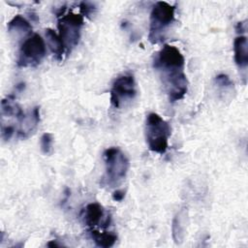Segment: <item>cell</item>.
I'll use <instances>...</instances> for the list:
<instances>
[{
  "instance_id": "cell-7",
  "label": "cell",
  "mask_w": 248,
  "mask_h": 248,
  "mask_svg": "<svg viewBox=\"0 0 248 248\" xmlns=\"http://www.w3.org/2000/svg\"><path fill=\"white\" fill-rule=\"evenodd\" d=\"M137 95V83L131 74L117 77L110 89V103L115 108H121L123 104L133 100Z\"/></svg>"
},
{
  "instance_id": "cell-14",
  "label": "cell",
  "mask_w": 248,
  "mask_h": 248,
  "mask_svg": "<svg viewBox=\"0 0 248 248\" xmlns=\"http://www.w3.org/2000/svg\"><path fill=\"white\" fill-rule=\"evenodd\" d=\"M187 212L185 209H181L173 219L172 222V236L176 243H180L184 238L186 231Z\"/></svg>"
},
{
  "instance_id": "cell-17",
  "label": "cell",
  "mask_w": 248,
  "mask_h": 248,
  "mask_svg": "<svg viewBox=\"0 0 248 248\" xmlns=\"http://www.w3.org/2000/svg\"><path fill=\"white\" fill-rule=\"evenodd\" d=\"M215 81H216V83H217L219 86H222V87H228V86L232 85V80H231L230 78H229L227 75H225V74H220V75L216 76Z\"/></svg>"
},
{
  "instance_id": "cell-15",
  "label": "cell",
  "mask_w": 248,
  "mask_h": 248,
  "mask_svg": "<svg viewBox=\"0 0 248 248\" xmlns=\"http://www.w3.org/2000/svg\"><path fill=\"white\" fill-rule=\"evenodd\" d=\"M52 143H53V138L50 133H44L41 137V150L44 154H49L52 151Z\"/></svg>"
},
{
  "instance_id": "cell-8",
  "label": "cell",
  "mask_w": 248,
  "mask_h": 248,
  "mask_svg": "<svg viewBox=\"0 0 248 248\" xmlns=\"http://www.w3.org/2000/svg\"><path fill=\"white\" fill-rule=\"evenodd\" d=\"M82 220L84 225L89 229L101 227L106 230L111 223V217L108 215L103 205L99 202L88 203L82 211Z\"/></svg>"
},
{
  "instance_id": "cell-5",
  "label": "cell",
  "mask_w": 248,
  "mask_h": 248,
  "mask_svg": "<svg viewBox=\"0 0 248 248\" xmlns=\"http://www.w3.org/2000/svg\"><path fill=\"white\" fill-rule=\"evenodd\" d=\"M83 26V16L79 14L73 12L64 13L58 16V35L66 50V54H69L78 44L81 34V28Z\"/></svg>"
},
{
  "instance_id": "cell-4",
  "label": "cell",
  "mask_w": 248,
  "mask_h": 248,
  "mask_svg": "<svg viewBox=\"0 0 248 248\" xmlns=\"http://www.w3.org/2000/svg\"><path fill=\"white\" fill-rule=\"evenodd\" d=\"M104 161L106 166L104 182L113 188L126 177L130 166L129 160L120 148L112 146L105 150Z\"/></svg>"
},
{
  "instance_id": "cell-18",
  "label": "cell",
  "mask_w": 248,
  "mask_h": 248,
  "mask_svg": "<svg viewBox=\"0 0 248 248\" xmlns=\"http://www.w3.org/2000/svg\"><path fill=\"white\" fill-rule=\"evenodd\" d=\"M125 197V192L123 190H116L112 194V199L115 202H121Z\"/></svg>"
},
{
  "instance_id": "cell-1",
  "label": "cell",
  "mask_w": 248,
  "mask_h": 248,
  "mask_svg": "<svg viewBox=\"0 0 248 248\" xmlns=\"http://www.w3.org/2000/svg\"><path fill=\"white\" fill-rule=\"evenodd\" d=\"M153 66L158 72L170 103L184 98L188 79L184 72L185 58L174 46L165 45L156 54Z\"/></svg>"
},
{
  "instance_id": "cell-10",
  "label": "cell",
  "mask_w": 248,
  "mask_h": 248,
  "mask_svg": "<svg viewBox=\"0 0 248 248\" xmlns=\"http://www.w3.org/2000/svg\"><path fill=\"white\" fill-rule=\"evenodd\" d=\"M8 32L16 38L31 34L32 26L30 22L22 16L17 15L12 18L8 23Z\"/></svg>"
},
{
  "instance_id": "cell-11",
  "label": "cell",
  "mask_w": 248,
  "mask_h": 248,
  "mask_svg": "<svg viewBox=\"0 0 248 248\" xmlns=\"http://www.w3.org/2000/svg\"><path fill=\"white\" fill-rule=\"evenodd\" d=\"M234 61L239 69H245L248 65V51H247V38L240 35L234 39L233 42Z\"/></svg>"
},
{
  "instance_id": "cell-16",
  "label": "cell",
  "mask_w": 248,
  "mask_h": 248,
  "mask_svg": "<svg viewBox=\"0 0 248 248\" xmlns=\"http://www.w3.org/2000/svg\"><path fill=\"white\" fill-rule=\"evenodd\" d=\"M79 9H80V12L82 14V16H88V17L91 15H93L94 11L96 10L94 4L89 3V2H81Z\"/></svg>"
},
{
  "instance_id": "cell-19",
  "label": "cell",
  "mask_w": 248,
  "mask_h": 248,
  "mask_svg": "<svg viewBox=\"0 0 248 248\" xmlns=\"http://www.w3.org/2000/svg\"><path fill=\"white\" fill-rule=\"evenodd\" d=\"M245 22H246V21H241V22H238V23L236 24V27H235L236 32H238V33L245 32V30H246V23H245Z\"/></svg>"
},
{
  "instance_id": "cell-6",
  "label": "cell",
  "mask_w": 248,
  "mask_h": 248,
  "mask_svg": "<svg viewBox=\"0 0 248 248\" xmlns=\"http://www.w3.org/2000/svg\"><path fill=\"white\" fill-rule=\"evenodd\" d=\"M46 53V43L37 33L30 35L19 47L16 64L18 67H36L45 58Z\"/></svg>"
},
{
  "instance_id": "cell-2",
  "label": "cell",
  "mask_w": 248,
  "mask_h": 248,
  "mask_svg": "<svg viewBox=\"0 0 248 248\" xmlns=\"http://www.w3.org/2000/svg\"><path fill=\"white\" fill-rule=\"evenodd\" d=\"M170 126L159 114L150 112L145 119V140L149 150L164 154L169 146Z\"/></svg>"
},
{
  "instance_id": "cell-9",
  "label": "cell",
  "mask_w": 248,
  "mask_h": 248,
  "mask_svg": "<svg viewBox=\"0 0 248 248\" xmlns=\"http://www.w3.org/2000/svg\"><path fill=\"white\" fill-rule=\"evenodd\" d=\"M40 122V108L35 107L31 111L26 113L24 119L18 126L16 131L17 138L26 139L28 138L37 128Z\"/></svg>"
},
{
  "instance_id": "cell-12",
  "label": "cell",
  "mask_w": 248,
  "mask_h": 248,
  "mask_svg": "<svg viewBox=\"0 0 248 248\" xmlns=\"http://www.w3.org/2000/svg\"><path fill=\"white\" fill-rule=\"evenodd\" d=\"M91 238L94 240L95 244L99 247L108 248L114 245L117 240V235L113 232H108L106 230L99 231L96 229L89 230Z\"/></svg>"
},
{
  "instance_id": "cell-3",
  "label": "cell",
  "mask_w": 248,
  "mask_h": 248,
  "mask_svg": "<svg viewBox=\"0 0 248 248\" xmlns=\"http://www.w3.org/2000/svg\"><path fill=\"white\" fill-rule=\"evenodd\" d=\"M175 18V7L164 2H156L150 14V26L148 39L152 44L161 43L167 32V29L171 25Z\"/></svg>"
},
{
  "instance_id": "cell-13",
  "label": "cell",
  "mask_w": 248,
  "mask_h": 248,
  "mask_svg": "<svg viewBox=\"0 0 248 248\" xmlns=\"http://www.w3.org/2000/svg\"><path fill=\"white\" fill-rule=\"evenodd\" d=\"M45 35L46 39V45L48 46L52 53L56 56V58L58 60H61L63 58V55L66 54V50L59 38V35L50 28L46 29Z\"/></svg>"
}]
</instances>
